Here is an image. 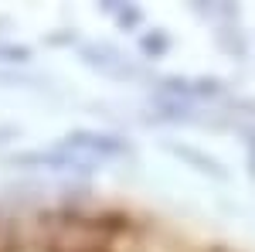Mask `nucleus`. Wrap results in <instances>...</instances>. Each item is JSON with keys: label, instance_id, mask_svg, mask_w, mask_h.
Returning a JSON list of instances; mask_svg holds the SVG:
<instances>
[{"label": "nucleus", "instance_id": "obj_1", "mask_svg": "<svg viewBox=\"0 0 255 252\" xmlns=\"http://www.w3.org/2000/svg\"><path fill=\"white\" fill-rule=\"evenodd\" d=\"M170 229L106 208H0V252H187Z\"/></svg>", "mask_w": 255, "mask_h": 252}]
</instances>
